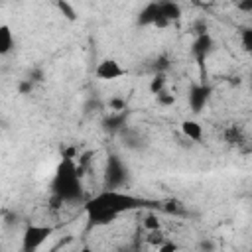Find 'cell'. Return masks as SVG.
Masks as SVG:
<instances>
[{
  "label": "cell",
  "mask_w": 252,
  "mask_h": 252,
  "mask_svg": "<svg viewBox=\"0 0 252 252\" xmlns=\"http://www.w3.org/2000/svg\"><path fill=\"white\" fill-rule=\"evenodd\" d=\"M146 201L124 189H102L85 201V217L93 226H106L126 213L142 209Z\"/></svg>",
  "instance_id": "1"
},
{
  "label": "cell",
  "mask_w": 252,
  "mask_h": 252,
  "mask_svg": "<svg viewBox=\"0 0 252 252\" xmlns=\"http://www.w3.org/2000/svg\"><path fill=\"white\" fill-rule=\"evenodd\" d=\"M51 191L61 203H73L79 201L83 195V181L79 167L73 158H63L51 177Z\"/></svg>",
  "instance_id": "2"
},
{
  "label": "cell",
  "mask_w": 252,
  "mask_h": 252,
  "mask_svg": "<svg viewBox=\"0 0 252 252\" xmlns=\"http://www.w3.org/2000/svg\"><path fill=\"white\" fill-rule=\"evenodd\" d=\"M181 16V6L173 0H156L150 2L140 12V24L144 26H156V28H167Z\"/></svg>",
  "instance_id": "3"
},
{
  "label": "cell",
  "mask_w": 252,
  "mask_h": 252,
  "mask_svg": "<svg viewBox=\"0 0 252 252\" xmlns=\"http://www.w3.org/2000/svg\"><path fill=\"white\" fill-rule=\"evenodd\" d=\"M55 228L51 224H43V222H32L26 226L24 234H22V250H39L51 236H53Z\"/></svg>",
  "instance_id": "4"
},
{
  "label": "cell",
  "mask_w": 252,
  "mask_h": 252,
  "mask_svg": "<svg viewBox=\"0 0 252 252\" xmlns=\"http://www.w3.org/2000/svg\"><path fill=\"white\" fill-rule=\"evenodd\" d=\"M93 75L102 81V83H112V81H120L122 77L128 75V67H124L118 59L114 57H102L96 65H94V71Z\"/></svg>",
  "instance_id": "5"
},
{
  "label": "cell",
  "mask_w": 252,
  "mask_h": 252,
  "mask_svg": "<svg viewBox=\"0 0 252 252\" xmlns=\"http://www.w3.org/2000/svg\"><path fill=\"white\" fill-rule=\"evenodd\" d=\"M14 49H16V35L12 26L0 24V57L10 55Z\"/></svg>",
  "instance_id": "6"
},
{
  "label": "cell",
  "mask_w": 252,
  "mask_h": 252,
  "mask_svg": "<svg viewBox=\"0 0 252 252\" xmlns=\"http://www.w3.org/2000/svg\"><path fill=\"white\" fill-rule=\"evenodd\" d=\"M179 128H181V134H183L185 138H189L191 142H201V140H203V126H201L197 120L185 118V120L179 124Z\"/></svg>",
  "instance_id": "7"
},
{
  "label": "cell",
  "mask_w": 252,
  "mask_h": 252,
  "mask_svg": "<svg viewBox=\"0 0 252 252\" xmlns=\"http://www.w3.org/2000/svg\"><path fill=\"white\" fill-rule=\"evenodd\" d=\"M148 89H150V93H152L154 96H156L158 93H161L163 89H167V79H165V75H163V73L154 75L152 81H150V85H148Z\"/></svg>",
  "instance_id": "8"
},
{
  "label": "cell",
  "mask_w": 252,
  "mask_h": 252,
  "mask_svg": "<svg viewBox=\"0 0 252 252\" xmlns=\"http://www.w3.org/2000/svg\"><path fill=\"white\" fill-rule=\"evenodd\" d=\"M144 228H146L148 232H150V230H158V228H161V222H159L158 217L146 215V219H144Z\"/></svg>",
  "instance_id": "9"
},
{
  "label": "cell",
  "mask_w": 252,
  "mask_h": 252,
  "mask_svg": "<svg viewBox=\"0 0 252 252\" xmlns=\"http://www.w3.org/2000/svg\"><path fill=\"white\" fill-rule=\"evenodd\" d=\"M222 2H238V0H222Z\"/></svg>",
  "instance_id": "10"
}]
</instances>
